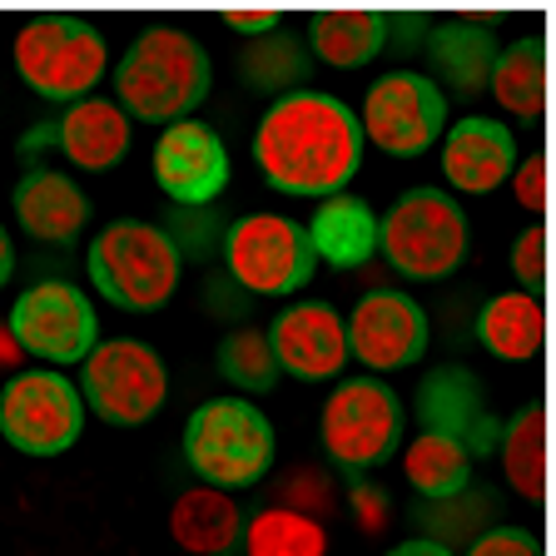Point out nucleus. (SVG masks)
Returning a JSON list of instances; mask_svg holds the SVG:
<instances>
[{"instance_id":"f257e3e1","label":"nucleus","mask_w":556,"mask_h":556,"mask_svg":"<svg viewBox=\"0 0 556 556\" xmlns=\"http://www.w3.org/2000/svg\"><path fill=\"white\" fill-rule=\"evenodd\" d=\"M358 110L324 90L278 94L254 129V164L278 194L333 199L363 169Z\"/></svg>"},{"instance_id":"f03ea898","label":"nucleus","mask_w":556,"mask_h":556,"mask_svg":"<svg viewBox=\"0 0 556 556\" xmlns=\"http://www.w3.org/2000/svg\"><path fill=\"white\" fill-rule=\"evenodd\" d=\"M208 90H214V60L179 25L139 30L115 65V104L129 119H150L164 129L194 115Z\"/></svg>"},{"instance_id":"7ed1b4c3","label":"nucleus","mask_w":556,"mask_h":556,"mask_svg":"<svg viewBox=\"0 0 556 556\" xmlns=\"http://www.w3.org/2000/svg\"><path fill=\"white\" fill-rule=\"evenodd\" d=\"M85 268H90V283L104 303H115L125 313H154L179 289L185 254H179L174 233L160 224L115 219L100 239H90Z\"/></svg>"},{"instance_id":"20e7f679","label":"nucleus","mask_w":556,"mask_h":556,"mask_svg":"<svg viewBox=\"0 0 556 556\" xmlns=\"http://www.w3.org/2000/svg\"><path fill=\"white\" fill-rule=\"evenodd\" d=\"M179 447H185L189 472L204 486L243 492L264 482L274 467V422L249 397H208L185 417Z\"/></svg>"},{"instance_id":"39448f33","label":"nucleus","mask_w":556,"mask_h":556,"mask_svg":"<svg viewBox=\"0 0 556 556\" xmlns=\"http://www.w3.org/2000/svg\"><path fill=\"white\" fill-rule=\"evenodd\" d=\"M15 75L55 104H80L104 80V35L90 15L46 11L15 30Z\"/></svg>"},{"instance_id":"423d86ee","label":"nucleus","mask_w":556,"mask_h":556,"mask_svg":"<svg viewBox=\"0 0 556 556\" xmlns=\"http://www.w3.org/2000/svg\"><path fill=\"white\" fill-rule=\"evenodd\" d=\"M378 249L397 268V278L438 283L467 254V214L463 204L438 185H417L393 199L378 219Z\"/></svg>"},{"instance_id":"0eeeda50","label":"nucleus","mask_w":556,"mask_h":556,"mask_svg":"<svg viewBox=\"0 0 556 556\" xmlns=\"http://www.w3.org/2000/svg\"><path fill=\"white\" fill-rule=\"evenodd\" d=\"M403 428H407V407L382 378L338 382V393L328 397L324 417H318L324 452L333 457V467H343L353 477L393 463L397 447H403Z\"/></svg>"},{"instance_id":"6e6552de","label":"nucleus","mask_w":556,"mask_h":556,"mask_svg":"<svg viewBox=\"0 0 556 556\" xmlns=\"http://www.w3.org/2000/svg\"><path fill=\"white\" fill-rule=\"evenodd\" d=\"M80 397L85 413L104 417L110 428H139L169 397V372L150 343L110 338V343H94V353L80 363Z\"/></svg>"},{"instance_id":"1a4fd4ad","label":"nucleus","mask_w":556,"mask_h":556,"mask_svg":"<svg viewBox=\"0 0 556 556\" xmlns=\"http://www.w3.org/2000/svg\"><path fill=\"white\" fill-rule=\"evenodd\" d=\"M229 278L239 289L258 293V299H289L313 278V254L308 229L283 214H249V219L229 224L219 239Z\"/></svg>"},{"instance_id":"9d476101","label":"nucleus","mask_w":556,"mask_h":556,"mask_svg":"<svg viewBox=\"0 0 556 556\" xmlns=\"http://www.w3.org/2000/svg\"><path fill=\"white\" fill-rule=\"evenodd\" d=\"M85 432L80 388L55 368L15 372L0 393V438L25 457H60Z\"/></svg>"},{"instance_id":"9b49d317","label":"nucleus","mask_w":556,"mask_h":556,"mask_svg":"<svg viewBox=\"0 0 556 556\" xmlns=\"http://www.w3.org/2000/svg\"><path fill=\"white\" fill-rule=\"evenodd\" d=\"M358 125L363 139H372L378 150L413 160V154H428L447 135V94L422 70H388L382 80L368 85Z\"/></svg>"},{"instance_id":"f8f14e48","label":"nucleus","mask_w":556,"mask_h":556,"mask_svg":"<svg viewBox=\"0 0 556 556\" xmlns=\"http://www.w3.org/2000/svg\"><path fill=\"white\" fill-rule=\"evenodd\" d=\"M11 338L21 353L46 363H85L100 343V318L94 303L65 278H46L15 299Z\"/></svg>"},{"instance_id":"ddd939ff","label":"nucleus","mask_w":556,"mask_h":556,"mask_svg":"<svg viewBox=\"0 0 556 556\" xmlns=\"http://www.w3.org/2000/svg\"><path fill=\"white\" fill-rule=\"evenodd\" d=\"M417 422L422 432H447L457 438L467 452H472V463L492 457L502 442V417L486 407V388L467 363H438V368L422 372L417 382Z\"/></svg>"},{"instance_id":"4468645a","label":"nucleus","mask_w":556,"mask_h":556,"mask_svg":"<svg viewBox=\"0 0 556 556\" xmlns=\"http://www.w3.org/2000/svg\"><path fill=\"white\" fill-rule=\"evenodd\" d=\"M348 353L372 372L413 368L428 353V313L413 293L372 289L358 299V308L343 318Z\"/></svg>"},{"instance_id":"2eb2a0df","label":"nucleus","mask_w":556,"mask_h":556,"mask_svg":"<svg viewBox=\"0 0 556 556\" xmlns=\"http://www.w3.org/2000/svg\"><path fill=\"white\" fill-rule=\"evenodd\" d=\"M154 185L164 199L179 208H208L229 185V150H224L219 129H208L204 119H179V125L160 129L154 144Z\"/></svg>"},{"instance_id":"dca6fc26","label":"nucleus","mask_w":556,"mask_h":556,"mask_svg":"<svg viewBox=\"0 0 556 556\" xmlns=\"http://www.w3.org/2000/svg\"><path fill=\"white\" fill-rule=\"evenodd\" d=\"M264 333L278 358V372H289L299 382L333 378L348 363L343 318H338L333 303H293V308L278 313Z\"/></svg>"},{"instance_id":"f3484780","label":"nucleus","mask_w":556,"mask_h":556,"mask_svg":"<svg viewBox=\"0 0 556 556\" xmlns=\"http://www.w3.org/2000/svg\"><path fill=\"white\" fill-rule=\"evenodd\" d=\"M517 169V135L502 119L467 115L442 135V174L457 194H492Z\"/></svg>"},{"instance_id":"a211bd4d","label":"nucleus","mask_w":556,"mask_h":556,"mask_svg":"<svg viewBox=\"0 0 556 556\" xmlns=\"http://www.w3.org/2000/svg\"><path fill=\"white\" fill-rule=\"evenodd\" d=\"M497 25L492 21H472V15H452V21L428 25V60L442 94H457V100H477L492 80V65H497Z\"/></svg>"},{"instance_id":"6ab92c4d","label":"nucleus","mask_w":556,"mask_h":556,"mask_svg":"<svg viewBox=\"0 0 556 556\" xmlns=\"http://www.w3.org/2000/svg\"><path fill=\"white\" fill-rule=\"evenodd\" d=\"M11 204L21 229L46 243H75L90 224V194L60 169H25Z\"/></svg>"},{"instance_id":"aec40b11","label":"nucleus","mask_w":556,"mask_h":556,"mask_svg":"<svg viewBox=\"0 0 556 556\" xmlns=\"http://www.w3.org/2000/svg\"><path fill=\"white\" fill-rule=\"evenodd\" d=\"M243 511L219 486H189L169 507V536L189 556H239L243 552Z\"/></svg>"},{"instance_id":"412c9836","label":"nucleus","mask_w":556,"mask_h":556,"mask_svg":"<svg viewBox=\"0 0 556 556\" xmlns=\"http://www.w3.org/2000/svg\"><path fill=\"white\" fill-rule=\"evenodd\" d=\"M55 135H60V154L75 169L104 174L129 154L135 119L115 100H80V104H65V115L55 119Z\"/></svg>"},{"instance_id":"4be33fe9","label":"nucleus","mask_w":556,"mask_h":556,"mask_svg":"<svg viewBox=\"0 0 556 556\" xmlns=\"http://www.w3.org/2000/svg\"><path fill=\"white\" fill-rule=\"evenodd\" d=\"M393 40V15L382 11H318L308 21V55L338 70H358L378 60Z\"/></svg>"},{"instance_id":"5701e85b","label":"nucleus","mask_w":556,"mask_h":556,"mask_svg":"<svg viewBox=\"0 0 556 556\" xmlns=\"http://www.w3.org/2000/svg\"><path fill=\"white\" fill-rule=\"evenodd\" d=\"M303 229H308L313 254L324 258V264H333V268H358L378 254V214L353 194L324 199L318 214H313Z\"/></svg>"},{"instance_id":"b1692460","label":"nucleus","mask_w":556,"mask_h":556,"mask_svg":"<svg viewBox=\"0 0 556 556\" xmlns=\"http://www.w3.org/2000/svg\"><path fill=\"white\" fill-rule=\"evenodd\" d=\"M542 338H546V313L536 293L521 289L497 293L477 313V343L502 363H532L542 353Z\"/></svg>"},{"instance_id":"393cba45","label":"nucleus","mask_w":556,"mask_h":556,"mask_svg":"<svg viewBox=\"0 0 556 556\" xmlns=\"http://www.w3.org/2000/svg\"><path fill=\"white\" fill-rule=\"evenodd\" d=\"M472 452L447 432H422L403 447V477L422 502H447L472 486Z\"/></svg>"},{"instance_id":"a878e982","label":"nucleus","mask_w":556,"mask_h":556,"mask_svg":"<svg viewBox=\"0 0 556 556\" xmlns=\"http://www.w3.org/2000/svg\"><path fill=\"white\" fill-rule=\"evenodd\" d=\"M502 477L521 502H542L546 497V407L527 403L511 422H502Z\"/></svg>"},{"instance_id":"bb28decb","label":"nucleus","mask_w":556,"mask_h":556,"mask_svg":"<svg viewBox=\"0 0 556 556\" xmlns=\"http://www.w3.org/2000/svg\"><path fill=\"white\" fill-rule=\"evenodd\" d=\"M486 90L497 94V104L517 119H536L546 110V50L542 40H511L497 50L492 80Z\"/></svg>"},{"instance_id":"cd10ccee","label":"nucleus","mask_w":556,"mask_h":556,"mask_svg":"<svg viewBox=\"0 0 556 556\" xmlns=\"http://www.w3.org/2000/svg\"><path fill=\"white\" fill-rule=\"evenodd\" d=\"M243 556H328L324 521L293 507H264L243 521Z\"/></svg>"},{"instance_id":"c85d7f7f","label":"nucleus","mask_w":556,"mask_h":556,"mask_svg":"<svg viewBox=\"0 0 556 556\" xmlns=\"http://www.w3.org/2000/svg\"><path fill=\"white\" fill-rule=\"evenodd\" d=\"M239 70L243 80H249V90H264V94H293L303 90V80H308L313 70V55L303 40H293L289 25L274 35H258V40H249L239 55Z\"/></svg>"},{"instance_id":"c756f323","label":"nucleus","mask_w":556,"mask_h":556,"mask_svg":"<svg viewBox=\"0 0 556 556\" xmlns=\"http://www.w3.org/2000/svg\"><path fill=\"white\" fill-rule=\"evenodd\" d=\"M214 368L229 388L239 393H268L278 382V358L268 348V333L264 328H229L219 338V353H214Z\"/></svg>"},{"instance_id":"7c9ffc66","label":"nucleus","mask_w":556,"mask_h":556,"mask_svg":"<svg viewBox=\"0 0 556 556\" xmlns=\"http://www.w3.org/2000/svg\"><path fill=\"white\" fill-rule=\"evenodd\" d=\"M511 274H517L521 293L542 289V278H546V224L542 219L517 233V243H511Z\"/></svg>"},{"instance_id":"2f4dec72","label":"nucleus","mask_w":556,"mask_h":556,"mask_svg":"<svg viewBox=\"0 0 556 556\" xmlns=\"http://www.w3.org/2000/svg\"><path fill=\"white\" fill-rule=\"evenodd\" d=\"M463 556H542V542L527 527H486L467 542Z\"/></svg>"},{"instance_id":"473e14b6","label":"nucleus","mask_w":556,"mask_h":556,"mask_svg":"<svg viewBox=\"0 0 556 556\" xmlns=\"http://www.w3.org/2000/svg\"><path fill=\"white\" fill-rule=\"evenodd\" d=\"M511 194H517V204L527 208V214L542 219V208H546V154H527V160L511 169Z\"/></svg>"},{"instance_id":"72a5a7b5","label":"nucleus","mask_w":556,"mask_h":556,"mask_svg":"<svg viewBox=\"0 0 556 556\" xmlns=\"http://www.w3.org/2000/svg\"><path fill=\"white\" fill-rule=\"evenodd\" d=\"M224 25L229 30H239V35H274V30H283V15L278 11H229L224 15Z\"/></svg>"},{"instance_id":"f704fd0d","label":"nucleus","mask_w":556,"mask_h":556,"mask_svg":"<svg viewBox=\"0 0 556 556\" xmlns=\"http://www.w3.org/2000/svg\"><path fill=\"white\" fill-rule=\"evenodd\" d=\"M353 507L363 511V527H368V532H378L382 517H388V502H382L372 486H363V482H358V492H353Z\"/></svg>"},{"instance_id":"c9c22d12","label":"nucleus","mask_w":556,"mask_h":556,"mask_svg":"<svg viewBox=\"0 0 556 556\" xmlns=\"http://www.w3.org/2000/svg\"><path fill=\"white\" fill-rule=\"evenodd\" d=\"M388 556H457L447 542H432V536H407V542H397Z\"/></svg>"},{"instance_id":"e433bc0d","label":"nucleus","mask_w":556,"mask_h":556,"mask_svg":"<svg viewBox=\"0 0 556 556\" xmlns=\"http://www.w3.org/2000/svg\"><path fill=\"white\" fill-rule=\"evenodd\" d=\"M11 274H15V243H11V233L0 229V289L11 283Z\"/></svg>"},{"instance_id":"4c0bfd02","label":"nucleus","mask_w":556,"mask_h":556,"mask_svg":"<svg viewBox=\"0 0 556 556\" xmlns=\"http://www.w3.org/2000/svg\"><path fill=\"white\" fill-rule=\"evenodd\" d=\"M46 144H60L55 125H46V129H30V135L21 139V150H25V154H30V150H46Z\"/></svg>"}]
</instances>
